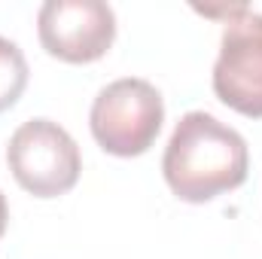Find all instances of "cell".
I'll use <instances>...</instances> for the list:
<instances>
[{"instance_id": "obj_7", "label": "cell", "mask_w": 262, "mask_h": 259, "mask_svg": "<svg viewBox=\"0 0 262 259\" xmlns=\"http://www.w3.org/2000/svg\"><path fill=\"white\" fill-rule=\"evenodd\" d=\"M6 223H9V207H6V198L0 192V238H3V232H6Z\"/></svg>"}, {"instance_id": "obj_5", "label": "cell", "mask_w": 262, "mask_h": 259, "mask_svg": "<svg viewBox=\"0 0 262 259\" xmlns=\"http://www.w3.org/2000/svg\"><path fill=\"white\" fill-rule=\"evenodd\" d=\"M37 34L52 58L89 64L113 46L116 15L101 0H46L37 15Z\"/></svg>"}, {"instance_id": "obj_4", "label": "cell", "mask_w": 262, "mask_h": 259, "mask_svg": "<svg viewBox=\"0 0 262 259\" xmlns=\"http://www.w3.org/2000/svg\"><path fill=\"white\" fill-rule=\"evenodd\" d=\"M213 92L235 113L262 119V15L247 6L226 21Z\"/></svg>"}, {"instance_id": "obj_1", "label": "cell", "mask_w": 262, "mask_h": 259, "mask_svg": "<svg viewBox=\"0 0 262 259\" xmlns=\"http://www.w3.org/2000/svg\"><path fill=\"white\" fill-rule=\"evenodd\" d=\"M247 168L250 156L244 137L204 110H192L177 122L162 159L171 192L189 204H204L238 189L247 180Z\"/></svg>"}, {"instance_id": "obj_6", "label": "cell", "mask_w": 262, "mask_h": 259, "mask_svg": "<svg viewBox=\"0 0 262 259\" xmlns=\"http://www.w3.org/2000/svg\"><path fill=\"white\" fill-rule=\"evenodd\" d=\"M25 89H28V61L12 40L0 37V113L9 110Z\"/></svg>"}, {"instance_id": "obj_3", "label": "cell", "mask_w": 262, "mask_h": 259, "mask_svg": "<svg viewBox=\"0 0 262 259\" xmlns=\"http://www.w3.org/2000/svg\"><path fill=\"white\" fill-rule=\"evenodd\" d=\"M6 162L15 183L37 198H58L79 180L82 159L76 140L52 119H31L9 137Z\"/></svg>"}, {"instance_id": "obj_2", "label": "cell", "mask_w": 262, "mask_h": 259, "mask_svg": "<svg viewBox=\"0 0 262 259\" xmlns=\"http://www.w3.org/2000/svg\"><path fill=\"white\" fill-rule=\"evenodd\" d=\"M162 122H165L162 95L156 92V85L134 76L116 79L107 89H101L89 116L98 146L119 159L143 156L156 143Z\"/></svg>"}]
</instances>
